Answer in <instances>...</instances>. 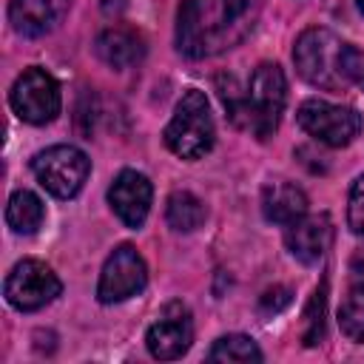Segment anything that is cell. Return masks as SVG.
<instances>
[{
  "instance_id": "6da1fadb",
  "label": "cell",
  "mask_w": 364,
  "mask_h": 364,
  "mask_svg": "<svg viewBox=\"0 0 364 364\" xmlns=\"http://www.w3.org/2000/svg\"><path fill=\"white\" fill-rule=\"evenodd\" d=\"M262 0H182L176 11V48L191 57H208L236 46L256 23Z\"/></svg>"
},
{
  "instance_id": "7a4b0ae2",
  "label": "cell",
  "mask_w": 364,
  "mask_h": 364,
  "mask_svg": "<svg viewBox=\"0 0 364 364\" xmlns=\"http://www.w3.org/2000/svg\"><path fill=\"white\" fill-rule=\"evenodd\" d=\"M219 97L228 108L233 125L250 131L259 139L276 134L284 102H287V80L276 63H262L247 82V91H239L233 80L219 88Z\"/></svg>"
},
{
  "instance_id": "3957f363",
  "label": "cell",
  "mask_w": 364,
  "mask_h": 364,
  "mask_svg": "<svg viewBox=\"0 0 364 364\" xmlns=\"http://www.w3.org/2000/svg\"><path fill=\"white\" fill-rule=\"evenodd\" d=\"M361 51L353 48L350 43L338 40L330 28L324 26H313L304 28L293 46V63L296 71L316 88H327V91H338L350 82H355L358 77V65H361Z\"/></svg>"
},
{
  "instance_id": "277c9868",
  "label": "cell",
  "mask_w": 364,
  "mask_h": 364,
  "mask_svg": "<svg viewBox=\"0 0 364 364\" xmlns=\"http://www.w3.org/2000/svg\"><path fill=\"white\" fill-rule=\"evenodd\" d=\"M165 145L182 159H199L213 148V117L202 91L191 88L182 94L165 128Z\"/></svg>"
},
{
  "instance_id": "5b68a950",
  "label": "cell",
  "mask_w": 364,
  "mask_h": 364,
  "mask_svg": "<svg viewBox=\"0 0 364 364\" xmlns=\"http://www.w3.org/2000/svg\"><path fill=\"white\" fill-rule=\"evenodd\" d=\"M37 182L57 199H71L88 179L91 159L74 145H51L31 159Z\"/></svg>"
},
{
  "instance_id": "8992f818",
  "label": "cell",
  "mask_w": 364,
  "mask_h": 364,
  "mask_svg": "<svg viewBox=\"0 0 364 364\" xmlns=\"http://www.w3.org/2000/svg\"><path fill=\"white\" fill-rule=\"evenodd\" d=\"M9 100H11L14 114H17L23 122H31V125H46V122H51V119L60 114V105H63L57 80H54L46 68H37V65L26 68V71L14 80Z\"/></svg>"
},
{
  "instance_id": "52a82bcc",
  "label": "cell",
  "mask_w": 364,
  "mask_h": 364,
  "mask_svg": "<svg viewBox=\"0 0 364 364\" xmlns=\"http://www.w3.org/2000/svg\"><path fill=\"white\" fill-rule=\"evenodd\" d=\"M60 290H63V284H60L57 273L37 259L17 262L11 267V273L6 276V287H3L6 301L23 313L46 307L48 301H54L60 296Z\"/></svg>"
},
{
  "instance_id": "ba28073f",
  "label": "cell",
  "mask_w": 364,
  "mask_h": 364,
  "mask_svg": "<svg viewBox=\"0 0 364 364\" xmlns=\"http://www.w3.org/2000/svg\"><path fill=\"white\" fill-rule=\"evenodd\" d=\"M299 125L318 142L330 148L350 145L361 131V117L347 105H333L327 100H304L299 108Z\"/></svg>"
},
{
  "instance_id": "9c48e42d",
  "label": "cell",
  "mask_w": 364,
  "mask_h": 364,
  "mask_svg": "<svg viewBox=\"0 0 364 364\" xmlns=\"http://www.w3.org/2000/svg\"><path fill=\"white\" fill-rule=\"evenodd\" d=\"M148 282V270L142 256L131 247V245H119L102 264L100 273V284H97V299L102 304H114V301H125L131 296H136Z\"/></svg>"
},
{
  "instance_id": "30bf717a",
  "label": "cell",
  "mask_w": 364,
  "mask_h": 364,
  "mask_svg": "<svg viewBox=\"0 0 364 364\" xmlns=\"http://www.w3.org/2000/svg\"><path fill=\"white\" fill-rule=\"evenodd\" d=\"M191 341H193V321H191V313H188V307L182 301L165 304L159 318L145 333L148 353L154 358H159V361L179 358L182 353H188Z\"/></svg>"
},
{
  "instance_id": "8fae6325",
  "label": "cell",
  "mask_w": 364,
  "mask_h": 364,
  "mask_svg": "<svg viewBox=\"0 0 364 364\" xmlns=\"http://www.w3.org/2000/svg\"><path fill=\"white\" fill-rule=\"evenodd\" d=\"M151 196H154V188H151L148 176L136 173V171H122L108 188V202H111L114 213L134 230L142 228V222L151 210Z\"/></svg>"
},
{
  "instance_id": "7c38bea8",
  "label": "cell",
  "mask_w": 364,
  "mask_h": 364,
  "mask_svg": "<svg viewBox=\"0 0 364 364\" xmlns=\"http://www.w3.org/2000/svg\"><path fill=\"white\" fill-rule=\"evenodd\" d=\"M284 242H287V250L299 262L313 264L327 253V247L333 242V222L327 213H313V216L304 213L299 222L287 225Z\"/></svg>"
},
{
  "instance_id": "4fadbf2b",
  "label": "cell",
  "mask_w": 364,
  "mask_h": 364,
  "mask_svg": "<svg viewBox=\"0 0 364 364\" xmlns=\"http://www.w3.org/2000/svg\"><path fill=\"white\" fill-rule=\"evenodd\" d=\"M68 11V0H11L9 23L23 37L48 34Z\"/></svg>"
},
{
  "instance_id": "5bb4252c",
  "label": "cell",
  "mask_w": 364,
  "mask_h": 364,
  "mask_svg": "<svg viewBox=\"0 0 364 364\" xmlns=\"http://www.w3.org/2000/svg\"><path fill=\"white\" fill-rule=\"evenodd\" d=\"M262 213L273 225H293L307 213V196L290 182H270L262 191Z\"/></svg>"
},
{
  "instance_id": "9a60e30c",
  "label": "cell",
  "mask_w": 364,
  "mask_h": 364,
  "mask_svg": "<svg viewBox=\"0 0 364 364\" xmlns=\"http://www.w3.org/2000/svg\"><path fill=\"white\" fill-rule=\"evenodd\" d=\"M94 51H97V57L105 65H111V68H128V65H134V63L142 60L145 46H142V37L134 28L114 26V28L100 31V37L94 43Z\"/></svg>"
},
{
  "instance_id": "2e32d148",
  "label": "cell",
  "mask_w": 364,
  "mask_h": 364,
  "mask_svg": "<svg viewBox=\"0 0 364 364\" xmlns=\"http://www.w3.org/2000/svg\"><path fill=\"white\" fill-rule=\"evenodd\" d=\"M43 216H46V208L40 202L37 193L31 191H14L11 199H9V208H6V222L14 233H34L40 225H43Z\"/></svg>"
},
{
  "instance_id": "e0dca14e",
  "label": "cell",
  "mask_w": 364,
  "mask_h": 364,
  "mask_svg": "<svg viewBox=\"0 0 364 364\" xmlns=\"http://www.w3.org/2000/svg\"><path fill=\"white\" fill-rule=\"evenodd\" d=\"M165 219L173 230L179 233H191L205 222V205L191 193V191H173L168 196V208H165Z\"/></svg>"
},
{
  "instance_id": "ac0fdd59",
  "label": "cell",
  "mask_w": 364,
  "mask_h": 364,
  "mask_svg": "<svg viewBox=\"0 0 364 364\" xmlns=\"http://www.w3.org/2000/svg\"><path fill=\"white\" fill-rule=\"evenodd\" d=\"M338 327L350 341L364 344V284H353L338 307Z\"/></svg>"
},
{
  "instance_id": "d6986e66",
  "label": "cell",
  "mask_w": 364,
  "mask_h": 364,
  "mask_svg": "<svg viewBox=\"0 0 364 364\" xmlns=\"http://www.w3.org/2000/svg\"><path fill=\"white\" fill-rule=\"evenodd\" d=\"M208 358L210 361H262V350L256 347V341L250 336L230 333V336L216 338Z\"/></svg>"
},
{
  "instance_id": "ffe728a7",
  "label": "cell",
  "mask_w": 364,
  "mask_h": 364,
  "mask_svg": "<svg viewBox=\"0 0 364 364\" xmlns=\"http://www.w3.org/2000/svg\"><path fill=\"white\" fill-rule=\"evenodd\" d=\"M324 310H327V279L313 290V299L304 310V330H301L304 347H316L324 338Z\"/></svg>"
},
{
  "instance_id": "44dd1931",
  "label": "cell",
  "mask_w": 364,
  "mask_h": 364,
  "mask_svg": "<svg viewBox=\"0 0 364 364\" xmlns=\"http://www.w3.org/2000/svg\"><path fill=\"white\" fill-rule=\"evenodd\" d=\"M347 225L355 236H364V176L355 179L350 191V205H347Z\"/></svg>"
},
{
  "instance_id": "7402d4cb",
  "label": "cell",
  "mask_w": 364,
  "mask_h": 364,
  "mask_svg": "<svg viewBox=\"0 0 364 364\" xmlns=\"http://www.w3.org/2000/svg\"><path fill=\"white\" fill-rule=\"evenodd\" d=\"M290 299H293L290 287H270V290L262 293V299H259V310H262L264 316H273V313L284 310V307L290 304Z\"/></svg>"
},
{
  "instance_id": "603a6c76",
  "label": "cell",
  "mask_w": 364,
  "mask_h": 364,
  "mask_svg": "<svg viewBox=\"0 0 364 364\" xmlns=\"http://www.w3.org/2000/svg\"><path fill=\"white\" fill-rule=\"evenodd\" d=\"M353 279H355V284H364V256H358V259H353Z\"/></svg>"
},
{
  "instance_id": "cb8c5ba5",
  "label": "cell",
  "mask_w": 364,
  "mask_h": 364,
  "mask_svg": "<svg viewBox=\"0 0 364 364\" xmlns=\"http://www.w3.org/2000/svg\"><path fill=\"white\" fill-rule=\"evenodd\" d=\"M355 82L364 88V57H361V65H358V77H355Z\"/></svg>"
},
{
  "instance_id": "d4e9b609",
  "label": "cell",
  "mask_w": 364,
  "mask_h": 364,
  "mask_svg": "<svg viewBox=\"0 0 364 364\" xmlns=\"http://www.w3.org/2000/svg\"><path fill=\"white\" fill-rule=\"evenodd\" d=\"M355 3H358V9H361V11H364V0H355Z\"/></svg>"
}]
</instances>
